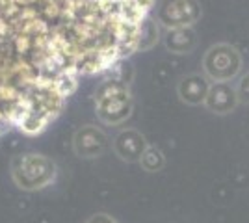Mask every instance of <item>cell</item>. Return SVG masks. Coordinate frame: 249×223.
Wrapping results in <instances>:
<instances>
[{
    "label": "cell",
    "instance_id": "cell-1",
    "mask_svg": "<svg viewBox=\"0 0 249 223\" xmlns=\"http://www.w3.org/2000/svg\"><path fill=\"white\" fill-rule=\"evenodd\" d=\"M11 177L22 190H41L56 179V164L43 154H21L11 164Z\"/></svg>",
    "mask_w": 249,
    "mask_h": 223
},
{
    "label": "cell",
    "instance_id": "cell-2",
    "mask_svg": "<svg viewBox=\"0 0 249 223\" xmlns=\"http://www.w3.org/2000/svg\"><path fill=\"white\" fill-rule=\"evenodd\" d=\"M97 114L108 125H119L132 114L128 86L119 80H106L97 93Z\"/></svg>",
    "mask_w": 249,
    "mask_h": 223
},
{
    "label": "cell",
    "instance_id": "cell-3",
    "mask_svg": "<svg viewBox=\"0 0 249 223\" xmlns=\"http://www.w3.org/2000/svg\"><path fill=\"white\" fill-rule=\"evenodd\" d=\"M242 54L229 43H216L203 58L205 76L212 82H231L242 71Z\"/></svg>",
    "mask_w": 249,
    "mask_h": 223
},
{
    "label": "cell",
    "instance_id": "cell-4",
    "mask_svg": "<svg viewBox=\"0 0 249 223\" xmlns=\"http://www.w3.org/2000/svg\"><path fill=\"white\" fill-rule=\"evenodd\" d=\"M203 8L199 0H164L158 8V22L167 30L192 28L201 19Z\"/></svg>",
    "mask_w": 249,
    "mask_h": 223
},
{
    "label": "cell",
    "instance_id": "cell-5",
    "mask_svg": "<svg viewBox=\"0 0 249 223\" xmlns=\"http://www.w3.org/2000/svg\"><path fill=\"white\" fill-rule=\"evenodd\" d=\"M73 147L80 158H99L108 149V136L101 128L93 127V125H86L80 130H76Z\"/></svg>",
    "mask_w": 249,
    "mask_h": 223
},
{
    "label": "cell",
    "instance_id": "cell-6",
    "mask_svg": "<svg viewBox=\"0 0 249 223\" xmlns=\"http://www.w3.org/2000/svg\"><path fill=\"white\" fill-rule=\"evenodd\" d=\"M238 103V91L231 82H212L205 106L208 112H212L216 116H227L236 110Z\"/></svg>",
    "mask_w": 249,
    "mask_h": 223
},
{
    "label": "cell",
    "instance_id": "cell-7",
    "mask_svg": "<svg viewBox=\"0 0 249 223\" xmlns=\"http://www.w3.org/2000/svg\"><path fill=\"white\" fill-rule=\"evenodd\" d=\"M147 147H149V143H147L145 136L136 128L121 130L114 139L115 154L123 162H140Z\"/></svg>",
    "mask_w": 249,
    "mask_h": 223
},
{
    "label": "cell",
    "instance_id": "cell-8",
    "mask_svg": "<svg viewBox=\"0 0 249 223\" xmlns=\"http://www.w3.org/2000/svg\"><path fill=\"white\" fill-rule=\"evenodd\" d=\"M210 80L203 74H186L180 78V82L177 86V93L182 103H186L190 106H199L205 104L210 91Z\"/></svg>",
    "mask_w": 249,
    "mask_h": 223
},
{
    "label": "cell",
    "instance_id": "cell-9",
    "mask_svg": "<svg viewBox=\"0 0 249 223\" xmlns=\"http://www.w3.org/2000/svg\"><path fill=\"white\" fill-rule=\"evenodd\" d=\"M164 45L167 51L175 54H190L197 45V34L194 28H175L167 30L164 37Z\"/></svg>",
    "mask_w": 249,
    "mask_h": 223
},
{
    "label": "cell",
    "instance_id": "cell-10",
    "mask_svg": "<svg viewBox=\"0 0 249 223\" xmlns=\"http://www.w3.org/2000/svg\"><path fill=\"white\" fill-rule=\"evenodd\" d=\"M140 164H142L143 171H147V173H156V171L164 170V166H166V156H164V153L158 147L149 145L147 151L143 153L142 160H140Z\"/></svg>",
    "mask_w": 249,
    "mask_h": 223
},
{
    "label": "cell",
    "instance_id": "cell-11",
    "mask_svg": "<svg viewBox=\"0 0 249 223\" xmlns=\"http://www.w3.org/2000/svg\"><path fill=\"white\" fill-rule=\"evenodd\" d=\"M138 37H140L138 51H147V49H151V47L158 41V26H156V22L151 21V19H145V21L142 22V26H140Z\"/></svg>",
    "mask_w": 249,
    "mask_h": 223
},
{
    "label": "cell",
    "instance_id": "cell-12",
    "mask_svg": "<svg viewBox=\"0 0 249 223\" xmlns=\"http://www.w3.org/2000/svg\"><path fill=\"white\" fill-rule=\"evenodd\" d=\"M54 89L65 99V97H69L76 89V78H69L65 74H58V78L54 82Z\"/></svg>",
    "mask_w": 249,
    "mask_h": 223
},
{
    "label": "cell",
    "instance_id": "cell-13",
    "mask_svg": "<svg viewBox=\"0 0 249 223\" xmlns=\"http://www.w3.org/2000/svg\"><path fill=\"white\" fill-rule=\"evenodd\" d=\"M236 91H238L240 103L249 104V73H246L244 76H240L238 86H236Z\"/></svg>",
    "mask_w": 249,
    "mask_h": 223
},
{
    "label": "cell",
    "instance_id": "cell-14",
    "mask_svg": "<svg viewBox=\"0 0 249 223\" xmlns=\"http://www.w3.org/2000/svg\"><path fill=\"white\" fill-rule=\"evenodd\" d=\"M86 223H119L115 218H112L110 214H104V212H97V214H93L89 220Z\"/></svg>",
    "mask_w": 249,
    "mask_h": 223
},
{
    "label": "cell",
    "instance_id": "cell-15",
    "mask_svg": "<svg viewBox=\"0 0 249 223\" xmlns=\"http://www.w3.org/2000/svg\"><path fill=\"white\" fill-rule=\"evenodd\" d=\"M134 6L138 10L143 11V13H147V11L155 6V0H134Z\"/></svg>",
    "mask_w": 249,
    "mask_h": 223
},
{
    "label": "cell",
    "instance_id": "cell-16",
    "mask_svg": "<svg viewBox=\"0 0 249 223\" xmlns=\"http://www.w3.org/2000/svg\"><path fill=\"white\" fill-rule=\"evenodd\" d=\"M108 2H119V0H108Z\"/></svg>",
    "mask_w": 249,
    "mask_h": 223
}]
</instances>
